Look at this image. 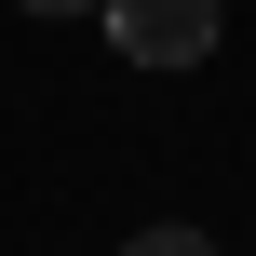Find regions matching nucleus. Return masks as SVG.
Returning a JSON list of instances; mask_svg holds the SVG:
<instances>
[{"instance_id":"2","label":"nucleus","mask_w":256,"mask_h":256,"mask_svg":"<svg viewBox=\"0 0 256 256\" xmlns=\"http://www.w3.org/2000/svg\"><path fill=\"white\" fill-rule=\"evenodd\" d=\"M122 256H216V230H135Z\"/></svg>"},{"instance_id":"1","label":"nucleus","mask_w":256,"mask_h":256,"mask_svg":"<svg viewBox=\"0 0 256 256\" xmlns=\"http://www.w3.org/2000/svg\"><path fill=\"white\" fill-rule=\"evenodd\" d=\"M94 14H108V40H122L135 68H202L216 27H230L216 0H94Z\"/></svg>"},{"instance_id":"3","label":"nucleus","mask_w":256,"mask_h":256,"mask_svg":"<svg viewBox=\"0 0 256 256\" xmlns=\"http://www.w3.org/2000/svg\"><path fill=\"white\" fill-rule=\"evenodd\" d=\"M27 14H94V0H27Z\"/></svg>"}]
</instances>
